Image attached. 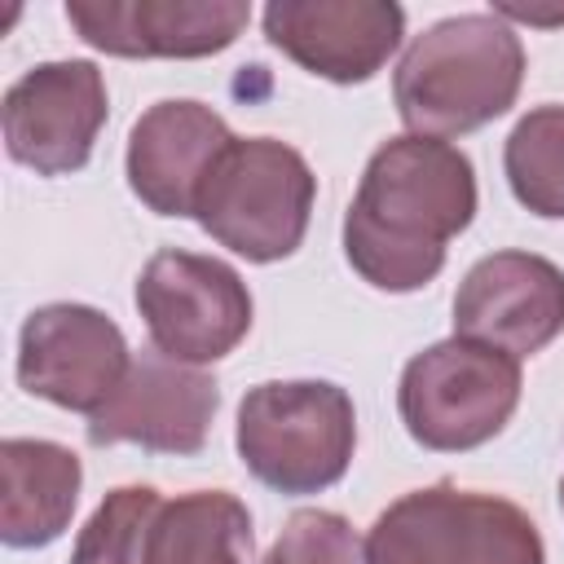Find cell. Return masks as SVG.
<instances>
[{"label": "cell", "mask_w": 564, "mask_h": 564, "mask_svg": "<svg viewBox=\"0 0 564 564\" xmlns=\"http://www.w3.org/2000/svg\"><path fill=\"white\" fill-rule=\"evenodd\" d=\"M476 216V167L441 137H388L344 212V256L379 291L405 295L445 269V242Z\"/></svg>", "instance_id": "obj_1"}, {"label": "cell", "mask_w": 564, "mask_h": 564, "mask_svg": "<svg viewBox=\"0 0 564 564\" xmlns=\"http://www.w3.org/2000/svg\"><path fill=\"white\" fill-rule=\"evenodd\" d=\"M524 84V44L498 13L432 22L397 62L392 101L414 137H463L507 115Z\"/></svg>", "instance_id": "obj_2"}, {"label": "cell", "mask_w": 564, "mask_h": 564, "mask_svg": "<svg viewBox=\"0 0 564 564\" xmlns=\"http://www.w3.org/2000/svg\"><path fill=\"white\" fill-rule=\"evenodd\" d=\"M242 467L278 494H322L344 480L357 449V410L339 383L269 379L238 401Z\"/></svg>", "instance_id": "obj_3"}, {"label": "cell", "mask_w": 564, "mask_h": 564, "mask_svg": "<svg viewBox=\"0 0 564 564\" xmlns=\"http://www.w3.org/2000/svg\"><path fill=\"white\" fill-rule=\"evenodd\" d=\"M366 564H546L529 511L449 480L383 507L361 542Z\"/></svg>", "instance_id": "obj_4"}, {"label": "cell", "mask_w": 564, "mask_h": 564, "mask_svg": "<svg viewBox=\"0 0 564 564\" xmlns=\"http://www.w3.org/2000/svg\"><path fill=\"white\" fill-rule=\"evenodd\" d=\"M313 198L317 176L295 145L278 137H234L198 189L194 220L234 256L273 264L304 242Z\"/></svg>", "instance_id": "obj_5"}, {"label": "cell", "mask_w": 564, "mask_h": 564, "mask_svg": "<svg viewBox=\"0 0 564 564\" xmlns=\"http://www.w3.org/2000/svg\"><path fill=\"white\" fill-rule=\"evenodd\" d=\"M520 405V361L476 339H441L414 352L397 383L405 432L436 454L494 441Z\"/></svg>", "instance_id": "obj_6"}, {"label": "cell", "mask_w": 564, "mask_h": 564, "mask_svg": "<svg viewBox=\"0 0 564 564\" xmlns=\"http://www.w3.org/2000/svg\"><path fill=\"white\" fill-rule=\"evenodd\" d=\"M150 344L185 366L229 357L251 330V291L234 264L198 251H154L137 278Z\"/></svg>", "instance_id": "obj_7"}, {"label": "cell", "mask_w": 564, "mask_h": 564, "mask_svg": "<svg viewBox=\"0 0 564 564\" xmlns=\"http://www.w3.org/2000/svg\"><path fill=\"white\" fill-rule=\"evenodd\" d=\"M110 97L93 62H40L4 93L0 123L13 163L35 176H66L93 159V141L106 123Z\"/></svg>", "instance_id": "obj_8"}, {"label": "cell", "mask_w": 564, "mask_h": 564, "mask_svg": "<svg viewBox=\"0 0 564 564\" xmlns=\"http://www.w3.org/2000/svg\"><path fill=\"white\" fill-rule=\"evenodd\" d=\"M132 366L123 330L93 304H40L18 335V383L75 414H97Z\"/></svg>", "instance_id": "obj_9"}, {"label": "cell", "mask_w": 564, "mask_h": 564, "mask_svg": "<svg viewBox=\"0 0 564 564\" xmlns=\"http://www.w3.org/2000/svg\"><path fill=\"white\" fill-rule=\"evenodd\" d=\"M220 388L198 366L172 361L159 348L132 352L115 397L88 419L93 445H141L150 454H198L216 419Z\"/></svg>", "instance_id": "obj_10"}, {"label": "cell", "mask_w": 564, "mask_h": 564, "mask_svg": "<svg viewBox=\"0 0 564 564\" xmlns=\"http://www.w3.org/2000/svg\"><path fill=\"white\" fill-rule=\"evenodd\" d=\"M564 330V269L533 251L480 256L454 291V335L520 357Z\"/></svg>", "instance_id": "obj_11"}, {"label": "cell", "mask_w": 564, "mask_h": 564, "mask_svg": "<svg viewBox=\"0 0 564 564\" xmlns=\"http://www.w3.org/2000/svg\"><path fill=\"white\" fill-rule=\"evenodd\" d=\"M264 35L308 75L330 84H366L383 70L405 35L397 0H273Z\"/></svg>", "instance_id": "obj_12"}, {"label": "cell", "mask_w": 564, "mask_h": 564, "mask_svg": "<svg viewBox=\"0 0 564 564\" xmlns=\"http://www.w3.org/2000/svg\"><path fill=\"white\" fill-rule=\"evenodd\" d=\"M84 44L115 57H212L251 22L247 0H66Z\"/></svg>", "instance_id": "obj_13"}, {"label": "cell", "mask_w": 564, "mask_h": 564, "mask_svg": "<svg viewBox=\"0 0 564 564\" xmlns=\"http://www.w3.org/2000/svg\"><path fill=\"white\" fill-rule=\"evenodd\" d=\"M229 123L189 97L154 101L128 132V185L154 216H194L198 189L229 150Z\"/></svg>", "instance_id": "obj_14"}, {"label": "cell", "mask_w": 564, "mask_h": 564, "mask_svg": "<svg viewBox=\"0 0 564 564\" xmlns=\"http://www.w3.org/2000/svg\"><path fill=\"white\" fill-rule=\"evenodd\" d=\"M0 538L4 546L31 551L48 546L66 533L79 485H84V463L75 449L40 436H9L0 441Z\"/></svg>", "instance_id": "obj_15"}, {"label": "cell", "mask_w": 564, "mask_h": 564, "mask_svg": "<svg viewBox=\"0 0 564 564\" xmlns=\"http://www.w3.org/2000/svg\"><path fill=\"white\" fill-rule=\"evenodd\" d=\"M251 511L225 489H194L159 507L145 564H251Z\"/></svg>", "instance_id": "obj_16"}, {"label": "cell", "mask_w": 564, "mask_h": 564, "mask_svg": "<svg viewBox=\"0 0 564 564\" xmlns=\"http://www.w3.org/2000/svg\"><path fill=\"white\" fill-rule=\"evenodd\" d=\"M502 172L520 207L564 220V106H533L502 145Z\"/></svg>", "instance_id": "obj_17"}, {"label": "cell", "mask_w": 564, "mask_h": 564, "mask_svg": "<svg viewBox=\"0 0 564 564\" xmlns=\"http://www.w3.org/2000/svg\"><path fill=\"white\" fill-rule=\"evenodd\" d=\"M159 507L163 498L150 485L110 489L79 529L70 546V564H145V542Z\"/></svg>", "instance_id": "obj_18"}, {"label": "cell", "mask_w": 564, "mask_h": 564, "mask_svg": "<svg viewBox=\"0 0 564 564\" xmlns=\"http://www.w3.org/2000/svg\"><path fill=\"white\" fill-rule=\"evenodd\" d=\"M264 564H366L352 524L339 511L304 507L273 538Z\"/></svg>", "instance_id": "obj_19"}, {"label": "cell", "mask_w": 564, "mask_h": 564, "mask_svg": "<svg viewBox=\"0 0 564 564\" xmlns=\"http://www.w3.org/2000/svg\"><path fill=\"white\" fill-rule=\"evenodd\" d=\"M560 511H564V480H560Z\"/></svg>", "instance_id": "obj_20"}]
</instances>
